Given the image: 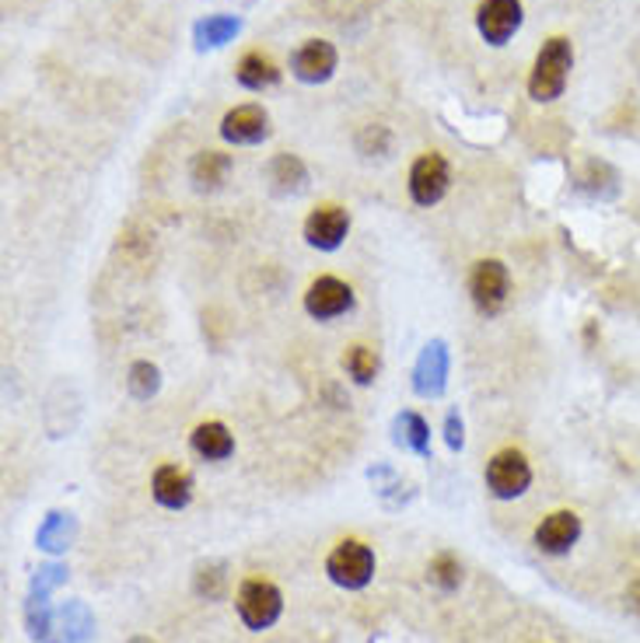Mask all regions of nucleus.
Listing matches in <instances>:
<instances>
[{
	"mask_svg": "<svg viewBox=\"0 0 640 643\" xmlns=\"http://www.w3.org/2000/svg\"><path fill=\"white\" fill-rule=\"evenodd\" d=\"M444 444L452 447V452H462V444H466V427H462L459 409L444 416Z\"/></svg>",
	"mask_w": 640,
	"mask_h": 643,
	"instance_id": "c85d7f7f",
	"label": "nucleus"
},
{
	"mask_svg": "<svg viewBox=\"0 0 640 643\" xmlns=\"http://www.w3.org/2000/svg\"><path fill=\"white\" fill-rule=\"evenodd\" d=\"M67 581V567H60V563H46V567L36 570V577H32V591L28 598L32 602H50V594Z\"/></svg>",
	"mask_w": 640,
	"mask_h": 643,
	"instance_id": "a878e982",
	"label": "nucleus"
},
{
	"mask_svg": "<svg viewBox=\"0 0 640 643\" xmlns=\"http://www.w3.org/2000/svg\"><path fill=\"white\" fill-rule=\"evenodd\" d=\"M487 487L498 501H515L532 487V465L518 447H504L487 465Z\"/></svg>",
	"mask_w": 640,
	"mask_h": 643,
	"instance_id": "20e7f679",
	"label": "nucleus"
},
{
	"mask_svg": "<svg viewBox=\"0 0 640 643\" xmlns=\"http://www.w3.org/2000/svg\"><path fill=\"white\" fill-rule=\"evenodd\" d=\"M137 643H151V640H137Z\"/></svg>",
	"mask_w": 640,
	"mask_h": 643,
	"instance_id": "7c9ffc66",
	"label": "nucleus"
},
{
	"mask_svg": "<svg viewBox=\"0 0 640 643\" xmlns=\"http://www.w3.org/2000/svg\"><path fill=\"white\" fill-rule=\"evenodd\" d=\"M238 31H242V18H235V14H206L193 25V42L197 50H221Z\"/></svg>",
	"mask_w": 640,
	"mask_h": 643,
	"instance_id": "f3484780",
	"label": "nucleus"
},
{
	"mask_svg": "<svg viewBox=\"0 0 640 643\" xmlns=\"http://www.w3.org/2000/svg\"><path fill=\"white\" fill-rule=\"evenodd\" d=\"M326 573L332 584H340L347 591H361L372 584L375 577V553L372 545H364L357 539H347L340 542L326 559Z\"/></svg>",
	"mask_w": 640,
	"mask_h": 643,
	"instance_id": "f03ea898",
	"label": "nucleus"
},
{
	"mask_svg": "<svg viewBox=\"0 0 640 643\" xmlns=\"http://www.w3.org/2000/svg\"><path fill=\"white\" fill-rule=\"evenodd\" d=\"M95 633V619L88 613V605L67 602L60 613L50 616V630H46L42 643H88Z\"/></svg>",
	"mask_w": 640,
	"mask_h": 643,
	"instance_id": "ddd939ff",
	"label": "nucleus"
},
{
	"mask_svg": "<svg viewBox=\"0 0 640 643\" xmlns=\"http://www.w3.org/2000/svg\"><path fill=\"white\" fill-rule=\"evenodd\" d=\"M427 577H430V584H438L441 591H455L462 584V563L452 553H441L427 563Z\"/></svg>",
	"mask_w": 640,
	"mask_h": 643,
	"instance_id": "393cba45",
	"label": "nucleus"
},
{
	"mask_svg": "<svg viewBox=\"0 0 640 643\" xmlns=\"http://www.w3.org/2000/svg\"><path fill=\"white\" fill-rule=\"evenodd\" d=\"M238 616H242V622L249 626V630H269L280 613H284V594L277 591V584L263 581V577H249V581H242V588H238Z\"/></svg>",
	"mask_w": 640,
	"mask_h": 643,
	"instance_id": "7ed1b4c3",
	"label": "nucleus"
},
{
	"mask_svg": "<svg viewBox=\"0 0 640 643\" xmlns=\"http://www.w3.org/2000/svg\"><path fill=\"white\" fill-rule=\"evenodd\" d=\"M224 581H228V573H224L221 563H203L193 584H197V594H203V598H221Z\"/></svg>",
	"mask_w": 640,
	"mask_h": 643,
	"instance_id": "bb28decb",
	"label": "nucleus"
},
{
	"mask_svg": "<svg viewBox=\"0 0 640 643\" xmlns=\"http://www.w3.org/2000/svg\"><path fill=\"white\" fill-rule=\"evenodd\" d=\"M77 535V521L71 518V514H46V521L39 525V532H36V545L46 553H63L67 545L74 542Z\"/></svg>",
	"mask_w": 640,
	"mask_h": 643,
	"instance_id": "4be33fe9",
	"label": "nucleus"
},
{
	"mask_svg": "<svg viewBox=\"0 0 640 643\" xmlns=\"http://www.w3.org/2000/svg\"><path fill=\"white\" fill-rule=\"evenodd\" d=\"M343 367H347V375L354 378L357 384H372L378 378L381 361H378V353L372 346H350L343 353Z\"/></svg>",
	"mask_w": 640,
	"mask_h": 643,
	"instance_id": "5701e85b",
	"label": "nucleus"
},
{
	"mask_svg": "<svg viewBox=\"0 0 640 643\" xmlns=\"http://www.w3.org/2000/svg\"><path fill=\"white\" fill-rule=\"evenodd\" d=\"M221 137L235 148H252L269 137V112L263 105H238L221 119Z\"/></svg>",
	"mask_w": 640,
	"mask_h": 643,
	"instance_id": "9b49d317",
	"label": "nucleus"
},
{
	"mask_svg": "<svg viewBox=\"0 0 640 643\" xmlns=\"http://www.w3.org/2000/svg\"><path fill=\"white\" fill-rule=\"evenodd\" d=\"M357 151L375 157V154H389L392 151V134L386 130V126H364V130L357 134Z\"/></svg>",
	"mask_w": 640,
	"mask_h": 643,
	"instance_id": "cd10ccee",
	"label": "nucleus"
},
{
	"mask_svg": "<svg viewBox=\"0 0 640 643\" xmlns=\"http://www.w3.org/2000/svg\"><path fill=\"white\" fill-rule=\"evenodd\" d=\"M448 371H452V353L444 340H430L417 364H413V392L424 399H438L448 389Z\"/></svg>",
	"mask_w": 640,
	"mask_h": 643,
	"instance_id": "0eeeda50",
	"label": "nucleus"
},
{
	"mask_svg": "<svg viewBox=\"0 0 640 643\" xmlns=\"http://www.w3.org/2000/svg\"><path fill=\"white\" fill-rule=\"evenodd\" d=\"M627 605H630V613H637V616H640V581H637V584H630V591H627Z\"/></svg>",
	"mask_w": 640,
	"mask_h": 643,
	"instance_id": "c756f323",
	"label": "nucleus"
},
{
	"mask_svg": "<svg viewBox=\"0 0 640 643\" xmlns=\"http://www.w3.org/2000/svg\"><path fill=\"white\" fill-rule=\"evenodd\" d=\"M448 186H452V168H448V161L430 151V154H421L417 161H413L410 168V197L417 206H435L444 200Z\"/></svg>",
	"mask_w": 640,
	"mask_h": 643,
	"instance_id": "423d86ee",
	"label": "nucleus"
},
{
	"mask_svg": "<svg viewBox=\"0 0 640 643\" xmlns=\"http://www.w3.org/2000/svg\"><path fill=\"white\" fill-rule=\"evenodd\" d=\"M581 539V518L574 510H553L547 521L536 528V545L550 556L570 553V545Z\"/></svg>",
	"mask_w": 640,
	"mask_h": 643,
	"instance_id": "4468645a",
	"label": "nucleus"
},
{
	"mask_svg": "<svg viewBox=\"0 0 640 643\" xmlns=\"http://www.w3.org/2000/svg\"><path fill=\"white\" fill-rule=\"evenodd\" d=\"M354 308V287L343 283L340 277H318L305 291V312L318 322L340 318Z\"/></svg>",
	"mask_w": 640,
	"mask_h": 643,
	"instance_id": "1a4fd4ad",
	"label": "nucleus"
},
{
	"mask_svg": "<svg viewBox=\"0 0 640 643\" xmlns=\"http://www.w3.org/2000/svg\"><path fill=\"white\" fill-rule=\"evenodd\" d=\"M235 77H238V85L249 88V91H266V88H274L277 80H280V71H277V63L269 60V56L246 53L242 60H238Z\"/></svg>",
	"mask_w": 640,
	"mask_h": 643,
	"instance_id": "aec40b11",
	"label": "nucleus"
},
{
	"mask_svg": "<svg viewBox=\"0 0 640 643\" xmlns=\"http://www.w3.org/2000/svg\"><path fill=\"white\" fill-rule=\"evenodd\" d=\"M574 67V46L564 36H553L542 42V50L536 56V67L529 74V94L532 102H553L564 94L567 77Z\"/></svg>",
	"mask_w": 640,
	"mask_h": 643,
	"instance_id": "f257e3e1",
	"label": "nucleus"
},
{
	"mask_svg": "<svg viewBox=\"0 0 640 643\" xmlns=\"http://www.w3.org/2000/svg\"><path fill=\"white\" fill-rule=\"evenodd\" d=\"M336 63H340V53H336L332 42L305 39L291 56V74L301 80V85H326V80L336 74Z\"/></svg>",
	"mask_w": 640,
	"mask_h": 643,
	"instance_id": "6e6552de",
	"label": "nucleus"
},
{
	"mask_svg": "<svg viewBox=\"0 0 640 643\" xmlns=\"http://www.w3.org/2000/svg\"><path fill=\"white\" fill-rule=\"evenodd\" d=\"M126 389H130L134 399H151L158 395V389H162V371L151 364V361H137L130 364V375H126Z\"/></svg>",
	"mask_w": 640,
	"mask_h": 643,
	"instance_id": "b1692460",
	"label": "nucleus"
},
{
	"mask_svg": "<svg viewBox=\"0 0 640 643\" xmlns=\"http://www.w3.org/2000/svg\"><path fill=\"white\" fill-rule=\"evenodd\" d=\"M476 28L490 46H504L522 28V0H484L476 11Z\"/></svg>",
	"mask_w": 640,
	"mask_h": 643,
	"instance_id": "9d476101",
	"label": "nucleus"
},
{
	"mask_svg": "<svg viewBox=\"0 0 640 643\" xmlns=\"http://www.w3.org/2000/svg\"><path fill=\"white\" fill-rule=\"evenodd\" d=\"M392 433H396V444H403L406 452L413 455H430V427L421 413L403 409L392 420Z\"/></svg>",
	"mask_w": 640,
	"mask_h": 643,
	"instance_id": "412c9836",
	"label": "nucleus"
},
{
	"mask_svg": "<svg viewBox=\"0 0 640 643\" xmlns=\"http://www.w3.org/2000/svg\"><path fill=\"white\" fill-rule=\"evenodd\" d=\"M269 182H274V192H280V197H294V192L309 186L305 161L298 154H277L269 161Z\"/></svg>",
	"mask_w": 640,
	"mask_h": 643,
	"instance_id": "6ab92c4d",
	"label": "nucleus"
},
{
	"mask_svg": "<svg viewBox=\"0 0 640 643\" xmlns=\"http://www.w3.org/2000/svg\"><path fill=\"white\" fill-rule=\"evenodd\" d=\"M189 447L206 458V462H224V458H231L235 452V438H231V430L217 424V420H206L193 430V438H189Z\"/></svg>",
	"mask_w": 640,
	"mask_h": 643,
	"instance_id": "dca6fc26",
	"label": "nucleus"
},
{
	"mask_svg": "<svg viewBox=\"0 0 640 643\" xmlns=\"http://www.w3.org/2000/svg\"><path fill=\"white\" fill-rule=\"evenodd\" d=\"M151 493L162 507L183 510L189 501H193V479H189V472L179 469V465H162L151 479Z\"/></svg>",
	"mask_w": 640,
	"mask_h": 643,
	"instance_id": "2eb2a0df",
	"label": "nucleus"
},
{
	"mask_svg": "<svg viewBox=\"0 0 640 643\" xmlns=\"http://www.w3.org/2000/svg\"><path fill=\"white\" fill-rule=\"evenodd\" d=\"M511 294V273L501 260H479L469 273V298L484 315H498Z\"/></svg>",
	"mask_w": 640,
	"mask_h": 643,
	"instance_id": "39448f33",
	"label": "nucleus"
},
{
	"mask_svg": "<svg viewBox=\"0 0 640 643\" xmlns=\"http://www.w3.org/2000/svg\"><path fill=\"white\" fill-rule=\"evenodd\" d=\"M347 231H350V217L343 206H332V203L318 206L305 220V241L318 252H336L347 241Z\"/></svg>",
	"mask_w": 640,
	"mask_h": 643,
	"instance_id": "f8f14e48",
	"label": "nucleus"
},
{
	"mask_svg": "<svg viewBox=\"0 0 640 643\" xmlns=\"http://www.w3.org/2000/svg\"><path fill=\"white\" fill-rule=\"evenodd\" d=\"M228 172H231V154H224V151H200L193 157V165H189V179H193L197 189L214 192V189L224 186Z\"/></svg>",
	"mask_w": 640,
	"mask_h": 643,
	"instance_id": "a211bd4d",
	"label": "nucleus"
}]
</instances>
